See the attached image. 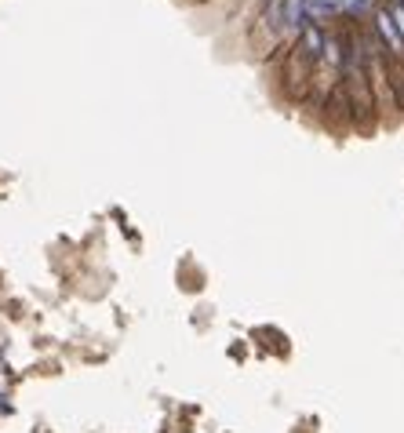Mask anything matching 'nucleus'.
Listing matches in <instances>:
<instances>
[{
    "mask_svg": "<svg viewBox=\"0 0 404 433\" xmlns=\"http://www.w3.org/2000/svg\"><path fill=\"white\" fill-rule=\"evenodd\" d=\"M324 58V26L314 22L288 44V58H285V73H281V91L288 102L306 99V91L314 87V77L321 70Z\"/></svg>",
    "mask_w": 404,
    "mask_h": 433,
    "instance_id": "f257e3e1",
    "label": "nucleus"
},
{
    "mask_svg": "<svg viewBox=\"0 0 404 433\" xmlns=\"http://www.w3.org/2000/svg\"><path fill=\"white\" fill-rule=\"evenodd\" d=\"M281 15H285V33H288V41H295L306 26H314L309 0H281Z\"/></svg>",
    "mask_w": 404,
    "mask_h": 433,
    "instance_id": "f03ea898",
    "label": "nucleus"
},
{
    "mask_svg": "<svg viewBox=\"0 0 404 433\" xmlns=\"http://www.w3.org/2000/svg\"><path fill=\"white\" fill-rule=\"evenodd\" d=\"M383 11L390 15V22H393V29H397V37L404 41V8L397 4V0H386V4H383Z\"/></svg>",
    "mask_w": 404,
    "mask_h": 433,
    "instance_id": "7ed1b4c3",
    "label": "nucleus"
},
{
    "mask_svg": "<svg viewBox=\"0 0 404 433\" xmlns=\"http://www.w3.org/2000/svg\"><path fill=\"white\" fill-rule=\"evenodd\" d=\"M397 4H400V8H404V0H397Z\"/></svg>",
    "mask_w": 404,
    "mask_h": 433,
    "instance_id": "20e7f679",
    "label": "nucleus"
}]
</instances>
